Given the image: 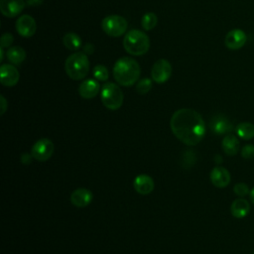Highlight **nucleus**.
Here are the masks:
<instances>
[{
    "mask_svg": "<svg viewBox=\"0 0 254 254\" xmlns=\"http://www.w3.org/2000/svg\"><path fill=\"white\" fill-rule=\"evenodd\" d=\"M43 2H44V0H26L27 5H29V6H33V7L40 6Z\"/></svg>",
    "mask_w": 254,
    "mask_h": 254,
    "instance_id": "473e14b6",
    "label": "nucleus"
},
{
    "mask_svg": "<svg viewBox=\"0 0 254 254\" xmlns=\"http://www.w3.org/2000/svg\"><path fill=\"white\" fill-rule=\"evenodd\" d=\"M253 254H254V253H253Z\"/></svg>",
    "mask_w": 254,
    "mask_h": 254,
    "instance_id": "c9c22d12",
    "label": "nucleus"
},
{
    "mask_svg": "<svg viewBox=\"0 0 254 254\" xmlns=\"http://www.w3.org/2000/svg\"><path fill=\"white\" fill-rule=\"evenodd\" d=\"M140 73L139 64L130 57L120 58L113 66V76L122 86H132L139 79Z\"/></svg>",
    "mask_w": 254,
    "mask_h": 254,
    "instance_id": "f03ea898",
    "label": "nucleus"
},
{
    "mask_svg": "<svg viewBox=\"0 0 254 254\" xmlns=\"http://www.w3.org/2000/svg\"><path fill=\"white\" fill-rule=\"evenodd\" d=\"M209 127L211 131L217 135H227L233 130V125L231 121L222 114H217L213 116L210 120Z\"/></svg>",
    "mask_w": 254,
    "mask_h": 254,
    "instance_id": "f8f14e48",
    "label": "nucleus"
},
{
    "mask_svg": "<svg viewBox=\"0 0 254 254\" xmlns=\"http://www.w3.org/2000/svg\"><path fill=\"white\" fill-rule=\"evenodd\" d=\"M222 150L227 156H235L240 148L239 140L232 134H227L221 142Z\"/></svg>",
    "mask_w": 254,
    "mask_h": 254,
    "instance_id": "6ab92c4d",
    "label": "nucleus"
},
{
    "mask_svg": "<svg viewBox=\"0 0 254 254\" xmlns=\"http://www.w3.org/2000/svg\"><path fill=\"white\" fill-rule=\"evenodd\" d=\"M173 134L185 145L195 146L205 135V124L201 115L190 108L177 110L171 117Z\"/></svg>",
    "mask_w": 254,
    "mask_h": 254,
    "instance_id": "f257e3e1",
    "label": "nucleus"
},
{
    "mask_svg": "<svg viewBox=\"0 0 254 254\" xmlns=\"http://www.w3.org/2000/svg\"><path fill=\"white\" fill-rule=\"evenodd\" d=\"M158 23V17L154 12H148L143 15L141 19V25L144 30L150 31L156 27Z\"/></svg>",
    "mask_w": 254,
    "mask_h": 254,
    "instance_id": "5701e85b",
    "label": "nucleus"
},
{
    "mask_svg": "<svg viewBox=\"0 0 254 254\" xmlns=\"http://www.w3.org/2000/svg\"><path fill=\"white\" fill-rule=\"evenodd\" d=\"M152 88V80L149 77H144L138 81L136 84V91L139 94H146Z\"/></svg>",
    "mask_w": 254,
    "mask_h": 254,
    "instance_id": "393cba45",
    "label": "nucleus"
},
{
    "mask_svg": "<svg viewBox=\"0 0 254 254\" xmlns=\"http://www.w3.org/2000/svg\"><path fill=\"white\" fill-rule=\"evenodd\" d=\"M93 52H94V46L92 44L88 43V44L84 45V47H83V53L84 54L91 55V54H93Z\"/></svg>",
    "mask_w": 254,
    "mask_h": 254,
    "instance_id": "c756f323",
    "label": "nucleus"
},
{
    "mask_svg": "<svg viewBox=\"0 0 254 254\" xmlns=\"http://www.w3.org/2000/svg\"><path fill=\"white\" fill-rule=\"evenodd\" d=\"M92 199V192L85 188L76 189L70 194V202L76 207H85L91 203Z\"/></svg>",
    "mask_w": 254,
    "mask_h": 254,
    "instance_id": "2eb2a0df",
    "label": "nucleus"
},
{
    "mask_svg": "<svg viewBox=\"0 0 254 254\" xmlns=\"http://www.w3.org/2000/svg\"><path fill=\"white\" fill-rule=\"evenodd\" d=\"M63 43L66 49L71 51H77L81 46V39L77 34L69 32L64 36Z\"/></svg>",
    "mask_w": 254,
    "mask_h": 254,
    "instance_id": "4be33fe9",
    "label": "nucleus"
},
{
    "mask_svg": "<svg viewBox=\"0 0 254 254\" xmlns=\"http://www.w3.org/2000/svg\"><path fill=\"white\" fill-rule=\"evenodd\" d=\"M99 89V83L92 78H88L80 83L78 87V93L84 99H91L97 95Z\"/></svg>",
    "mask_w": 254,
    "mask_h": 254,
    "instance_id": "f3484780",
    "label": "nucleus"
},
{
    "mask_svg": "<svg viewBox=\"0 0 254 254\" xmlns=\"http://www.w3.org/2000/svg\"><path fill=\"white\" fill-rule=\"evenodd\" d=\"M100 97L103 105L109 110H117L123 104V92L113 82H106L101 87Z\"/></svg>",
    "mask_w": 254,
    "mask_h": 254,
    "instance_id": "39448f33",
    "label": "nucleus"
},
{
    "mask_svg": "<svg viewBox=\"0 0 254 254\" xmlns=\"http://www.w3.org/2000/svg\"><path fill=\"white\" fill-rule=\"evenodd\" d=\"M249 195H250V200H251V202L254 204V187L251 189Z\"/></svg>",
    "mask_w": 254,
    "mask_h": 254,
    "instance_id": "72a5a7b5",
    "label": "nucleus"
},
{
    "mask_svg": "<svg viewBox=\"0 0 254 254\" xmlns=\"http://www.w3.org/2000/svg\"><path fill=\"white\" fill-rule=\"evenodd\" d=\"M20 74L18 69L11 64H3L0 66V81L4 86L12 87L19 81Z\"/></svg>",
    "mask_w": 254,
    "mask_h": 254,
    "instance_id": "9b49d317",
    "label": "nucleus"
},
{
    "mask_svg": "<svg viewBox=\"0 0 254 254\" xmlns=\"http://www.w3.org/2000/svg\"><path fill=\"white\" fill-rule=\"evenodd\" d=\"M128 27L126 19L119 15L106 16L101 22V28L110 37H120L125 34Z\"/></svg>",
    "mask_w": 254,
    "mask_h": 254,
    "instance_id": "423d86ee",
    "label": "nucleus"
},
{
    "mask_svg": "<svg viewBox=\"0 0 254 254\" xmlns=\"http://www.w3.org/2000/svg\"><path fill=\"white\" fill-rule=\"evenodd\" d=\"M196 157L192 151H187L183 155V166L186 168L191 167L195 163Z\"/></svg>",
    "mask_w": 254,
    "mask_h": 254,
    "instance_id": "a878e982",
    "label": "nucleus"
},
{
    "mask_svg": "<svg viewBox=\"0 0 254 254\" xmlns=\"http://www.w3.org/2000/svg\"><path fill=\"white\" fill-rule=\"evenodd\" d=\"M237 136L243 140H250L254 137V124L250 122H241L235 127Z\"/></svg>",
    "mask_w": 254,
    "mask_h": 254,
    "instance_id": "412c9836",
    "label": "nucleus"
},
{
    "mask_svg": "<svg viewBox=\"0 0 254 254\" xmlns=\"http://www.w3.org/2000/svg\"><path fill=\"white\" fill-rule=\"evenodd\" d=\"M210 181L212 183V185L216 188L219 189H223L225 187H227L230 183V174L227 171V169L217 166L214 167L209 175Z\"/></svg>",
    "mask_w": 254,
    "mask_h": 254,
    "instance_id": "4468645a",
    "label": "nucleus"
},
{
    "mask_svg": "<svg viewBox=\"0 0 254 254\" xmlns=\"http://www.w3.org/2000/svg\"><path fill=\"white\" fill-rule=\"evenodd\" d=\"M241 156L244 159H252L254 158V145L247 144L241 150Z\"/></svg>",
    "mask_w": 254,
    "mask_h": 254,
    "instance_id": "cd10ccee",
    "label": "nucleus"
},
{
    "mask_svg": "<svg viewBox=\"0 0 254 254\" xmlns=\"http://www.w3.org/2000/svg\"><path fill=\"white\" fill-rule=\"evenodd\" d=\"M233 191H234V193L236 195L241 196V197H243V196H245V195L250 193L249 188H248V186L245 183H238V184H236L234 186V188H233Z\"/></svg>",
    "mask_w": 254,
    "mask_h": 254,
    "instance_id": "bb28decb",
    "label": "nucleus"
},
{
    "mask_svg": "<svg viewBox=\"0 0 254 254\" xmlns=\"http://www.w3.org/2000/svg\"><path fill=\"white\" fill-rule=\"evenodd\" d=\"M7 59L13 64H20L26 59V52L19 46H14L8 49Z\"/></svg>",
    "mask_w": 254,
    "mask_h": 254,
    "instance_id": "aec40b11",
    "label": "nucleus"
},
{
    "mask_svg": "<svg viewBox=\"0 0 254 254\" xmlns=\"http://www.w3.org/2000/svg\"><path fill=\"white\" fill-rule=\"evenodd\" d=\"M123 47L132 56H143L149 51L150 39L140 30H131L124 37Z\"/></svg>",
    "mask_w": 254,
    "mask_h": 254,
    "instance_id": "20e7f679",
    "label": "nucleus"
},
{
    "mask_svg": "<svg viewBox=\"0 0 254 254\" xmlns=\"http://www.w3.org/2000/svg\"><path fill=\"white\" fill-rule=\"evenodd\" d=\"M247 41V36L245 32L241 29H232L230 30L224 39V44L227 49L235 51L241 49Z\"/></svg>",
    "mask_w": 254,
    "mask_h": 254,
    "instance_id": "9d476101",
    "label": "nucleus"
},
{
    "mask_svg": "<svg viewBox=\"0 0 254 254\" xmlns=\"http://www.w3.org/2000/svg\"><path fill=\"white\" fill-rule=\"evenodd\" d=\"M15 28L20 36L25 38H30L36 33L37 25H36L35 19L32 16L28 14H24L17 19Z\"/></svg>",
    "mask_w": 254,
    "mask_h": 254,
    "instance_id": "1a4fd4ad",
    "label": "nucleus"
},
{
    "mask_svg": "<svg viewBox=\"0 0 254 254\" xmlns=\"http://www.w3.org/2000/svg\"><path fill=\"white\" fill-rule=\"evenodd\" d=\"M14 41V37L11 33H5L0 39V45L2 48H9Z\"/></svg>",
    "mask_w": 254,
    "mask_h": 254,
    "instance_id": "c85d7f7f",
    "label": "nucleus"
},
{
    "mask_svg": "<svg viewBox=\"0 0 254 254\" xmlns=\"http://www.w3.org/2000/svg\"><path fill=\"white\" fill-rule=\"evenodd\" d=\"M230 211L233 217L243 218L250 211V203L244 198H237L232 201L230 206Z\"/></svg>",
    "mask_w": 254,
    "mask_h": 254,
    "instance_id": "a211bd4d",
    "label": "nucleus"
},
{
    "mask_svg": "<svg viewBox=\"0 0 254 254\" xmlns=\"http://www.w3.org/2000/svg\"><path fill=\"white\" fill-rule=\"evenodd\" d=\"M32 155H29V154H22L21 156V161L23 164L27 165V164H30L31 163V159H32Z\"/></svg>",
    "mask_w": 254,
    "mask_h": 254,
    "instance_id": "2f4dec72",
    "label": "nucleus"
},
{
    "mask_svg": "<svg viewBox=\"0 0 254 254\" xmlns=\"http://www.w3.org/2000/svg\"><path fill=\"white\" fill-rule=\"evenodd\" d=\"M172 65L169 61L160 59L155 62L151 69V77L157 83L166 82L172 75Z\"/></svg>",
    "mask_w": 254,
    "mask_h": 254,
    "instance_id": "6e6552de",
    "label": "nucleus"
},
{
    "mask_svg": "<svg viewBox=\"0 0 254 254\" xmlns=\"http://www.w3.org/2000/svg\"><path fill=\"white\" fill-rule=\"evenodd\" d=\"M3 49L4 48H0V61L2 62L3 61V59H4V51H3Z\"/></svg>",
    "mask_w": 254,
    "mask_h": 254,
    "instance_id": "f704fd0d",
    "label": "nucleus"
},
{
    "mask_svg": "<svg viewBox=\"0 0 254 254\" xmlns=\"http://www.w3.org/2000/svg\"><path fill=\"white\" fill-rule=\"evenodd\" d=\"M93 76L100 81H106L109 77V72L106 66L102 64H97L93 67Z\"/></svg>",
    "mask_w": 254,
    "mask_h": 254,
    "instance_id": "b1692460",
    "label": "nucleus"
},
{
    "mask_svg": "<svg viewBox=\"0 0 254 254\" xmlns=\"http://www.w3.org/2000/svg\"><path fill=\"white\" fill-rule=\"evenodd\" d=\"M133 187H134V190L139 194L147 195L153 191L155 184H154L153 179L149 175L141 174V175H138L134 179Z\"/></svg>",
    "mask_w": 254,
    "mask_h": 254,
    "instance_id": "dca6fc26",
    "label": "nucleus"
},
{
    "mask_svg": "<svg viewBox=\"0 0 254 254\" xmlns=\"http://www.w3.org/2000/svg\"><path fill=\"white\" fill-rule=\"evenodd\" d=\"M66 74L73 80L84 78L89 71V61L83 52H76L67 57L64 63Z\"/></svg>",
    "mask_w": 254,
    "mask_h": 254,
    "instance_id": "7ed1b4c3",
    "label": "nucleus"
},
{
    "mask_svg": "<svg viewBox=\"0 0 254 254\" xmlns=\"http://www.w3.org/2000/svg\"><path fill=\"white\" fill-rule=\"evenodd\" d=\"M25 5L24 0H0V11L5 17L13 18L24 10Z\"/></svg>",
    "mask_w": 254,
    "mask_h": 254,
    "instance_id": "ddd939ff",
    "label": "nucleus"
},
{
    "mask_svg": "<svg viewBox=\"0 0 254 254\" xmlns=\"http://www.w3.org/2000/svg\"><path fill=\"white\" fill-rule=\"evenodd\" d=\"M54 151V143L48 138H41L32 146L31 155L39 162H46L53 156Z\"/></svg>",
    "mask_w": 254,
    "mask_h": 254,
    "instance_id": "0eeeda50",
    "label": "nucleus"
},
{
    "mask_svg": "<svg viewBox=\"0 0 254 254\" xmlns=\"http://www.w3.org/2000/svg\"><path fill=\"white\" fill-rule=\"evenodd\" d=\"M0 100H1V111H0V114L3 115L5 113V111L7 110L8 104H7V101H6V99H5V97L3 95L0 96Z\"/></svg>",
    "mask_w": 254,
    "mask_h": 254,
    "instance_id": "7c9ffc66",
    "label": "nucleus"
}]
</instances>
